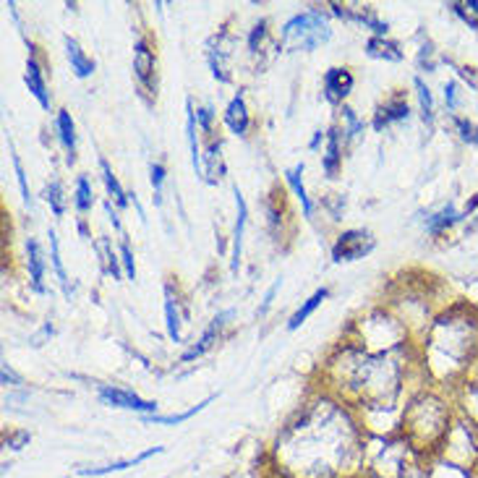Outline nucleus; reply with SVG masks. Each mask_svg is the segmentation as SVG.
I'll return each mask as SVG.
<instances>
[{
  "instance_id": "obj_39",
  "label": "nucleus",
  "mask_w": 478,
  "mask_h": 478,
  "mask_svg": "<svg viewBox=\"0 0 478 478\" xmlns=\"http://www.w3.org/2000/svg\"><path fill=\"white\" fill-rule=\"evenodd\" d=\"M455 89H458V84H455V81H450V84L444 86V102H447V107H450V110H455V105H458V100H455Z\"/></svg>"
},
{
  "instance_id": "obj_28",
  "label": "nucleus",
  "mask_w": 478,
  "mask_h": 478,
  "mask_svg": "<svg viewBox=\"0 0 478 478\" xmlns=\"http://www.w3.org/2000/svg\"><path fill=\"white\" fill-rule=\"evenodd\" d=\"M416 89H418V102H421V118L423 123H434V100H431L429 86L423 84V78H416Z\"/></svg>"
},
{
  "instance_id": "obj_9",
  "label": "nucleus",
  "mask_w": 478,
  "mask_h": 478,
  "mask_svg": "<svg viewBox=\"0 0 478 478\" xmlns=\"http://www.w3.org/2000/svg\"><path fill=\"white\" fill-rule=\"evenodd\" d=\"M332 13L335 16H343V19H353L358 21V24H364V27H369L376 34V37H384L387 34V21L376 19V13H374L371 8H364V11H350V8H343V6H337V3H332Z\"/></svg>"
},
{
  "instance_id": "obj_43",
  "label": "nucleus",
  "mask_w": 478,
  "mask_h": 478,
  "mask_svg": "<svg viewBox=\"0 0 478 478\" xmlns=\"http://www.w3.org/2000/svg\"><path fill=\"white\" fill-rule=\"evenodd\" d=\"M319 142H322V131H316V136L311 139V144H308V146H311V149H316V146H319Z\"/></svg>"
},
{
  "instance_id": "obj_20",
  "label": "nucleus",
  "mask_w": 478,
  "mask_h": 478,
  "mask_svg": "<svg viewBox=\"0 0 478 478\" xmlns=\"http://www.w3.org/2000/svg\"><path fill=\"white\" fill-rule=\"evenodd\" d=\"M366 53L376 60H402V50L384 37H371L366 42Z\"/></svg>"
},
{
  "instance_id": "obj_37",
  "label": "nucleus",
  "mask_w": 478,
  "mask_h": 478,
  "mask_svg": "<svg viewBox=\"0 0 478 478\" xmlns=\"http://www.w3.org/2000/svg\"><path fill=\"white\" fill-rule=\"evenodd\" d=\"M212 107H201L199 113H196V123L201 125V128H204V131H210L212 128Z\"/></svg>"
},
{
  "instance_id": "obj_15",
  "label": "nucleus",
  "mask_w": 478,
  "mask_h": 478,
  "mask_svg": "<svg viewBox=\"0 0 478 478\" xmlns=\"http://www.w3.org/2000/svg\"><path fill=\"white\" fill-rule=\"evenodd\" d=\"M63 42H66V55H68V60H71L74 74H76L78 78L92 76V74H95V60L84 55V50L78 48V42L74 37H63Z\"/></svg>"
},
{
  "instance_id": "obj_30",
  "label": "nucleus",
  "mask_w": 478,
  "mask_h": 478,
  "mask_svg": "<svg viewBox=\"0 0 478 478\" xmlns=\"http://www.w3.org/2000/svg\"><path fill=\"white\" fill-rule=\"evenodd\" d=\"M149 178H152V189H154V204L160 207V204H163L165 165H163V163H152V168H149Z\"/></svg>"
},
{
  "instance_id": "obj_5",
  "label": "nucleus",
  "mask_w": 478,
  "mask_h": 478,
  "mask_svg": "<svg viewBox=\"0 0 478 478\" xmlns=\"http://www.w3.org/2000/svg\"><path fill=\"white\" fill-rule=\"evenodd\" d=\"M230 316H233V311H222V314L214 316V319H212V325L204 329V335H201L199 343L193 345V348H189V350L183 353V361H193V358H199V355L207 353L212 345L217 343V335H220V329L225 327V322H228Z\"/></svg>"
},
{
  "instance_id": "obj_34",
  "label": "nucleus",
  "mask_w": 478,
  "mask_h": 478,
  "mask_svg": "<svg viewBox=\"0 0 478 478\" xmlns=\"http://www.w3.org/2000/svg\"><path fill=\"white\" fill-rule=\"evenodd\" d=\"M121 259H123L125 278L136 280V264H134V254H131V246H128V240H123V243H121Z\"/></svg>"
},
{
  "instance_id": "obj_35",
  "label": "nucleus",
  "mask_w": 478,
  "mask_h": 478,
  "mask_svg": "<svg viewBox=\"0 0 478 478\" xmlns=\"http://www.w3.org/2000/svg\"><path fill=\"white\" fill-rule=\"evenodd\" d=\"M455 125L460 128V136H463V142H470V144H478V128L470 121H463V118H455Z\"/></svg>"
},
{
  "instance_id": "obj_27",
  "label": "nucleus",
  "mask_w": 478,
  "mask_h": 478,
  "mask_svg": "<svg viewBox=\"0 0 478 478\" xmlns=\"http://www.w3.org/2000/svg\"><path fill=\"white\" fill-rule=\"evenodd\" d=\"M463 217H465V214H458V212H455V207H452V204H447V207H444L439 214H434V217L426 222V228H429L431 233H439V230L450 228V225H455V222L463 220Z\"/></svg>"
},
{
  "instance_id": "obj_21",
  "label": "nucleus",
  "mask_w": 478,
  "mask_h": 478,
  "mask_svg": "<svg viewBox=\"0 0 478 478\" xmlns=\"http://www.w3.org/2000/svg\"><path fill=\"white\" fill-rule=\"evenodd\" d=\"M48 238H50V259H53V267H55L57 282H60V287H63V293H66V298H71V296H74V285L68 282V275H66V269H63V259H60V249H57V235H55V230H50Z\"/></svg>"
},
{
  "instance_id": "obj_32",
  "label": "nucleus",
  "mask_w": 478,
  "mask_h": 478,
  "mask_svg": "<svg viewBox=\"0 0 478 478\" xmlns=\"http://www.w3.org/2000/svg\"><path fill=\"white\" fill-rule=\"evenodd\" d=\"M100 249L105 251V259H107V272L113 275V280H121V267H118V259H115V254L110 251V240L102 238L100 240Z\"/></svg>"
},
{
  "instance_id": "obj_26",
  "label": "nucleus",
  "mask_w": 478,
  "mask_h": 478,
  "mask_svg": "<svg viewBox=\"0 0 478 478\" xmlns=\"http://www.w3.org/2000/svg\"><path fill=\"white\" fill-rule=\"evenodd\" d=\"M74 204H76V210L81 212V214H86V212L92 210V204H95L92 183H89V178H86V175H78V181H76V199H74Z\"/></svg>"
},
{
  "instance_id": "obj_41",
  "label": "nucleus",
  "mask_w": 478,
  "mask_h": 478,
  "mask_svg": "<svg viewBox=\"0 0 478 478\" xmlns=\"http://www.w3.org/2000/svg\"><path fill=\"white\" fill-rule=\"evenodd\" d=\"M105 212H107V217H110V222H113V228L121 230V220H118V212L113 210V201H105Z\"/></svg>"
},
{
  "instance_id": "obj_12",
  "label": "nucleus",
  "mask_w": 478,
  "mask_h": 478,
  "mask_svg": "<svg viewBox=\"0 0 478 478\" xmlns=\"http://www.w3.org/2000/svg\"><path fill=\"white\" fill-rule=\"evenodd\" d=\"M134 71H136V78L142 81L146 89H152V71H154V55L149 45L139 39L136 42V50H134Z\"/></svg>"
},
{
  "instance_id": "obj_19",
  "label": "nucleus",
  "mask_w": 478,
  "mask_h": 478,
  "mask_svg": "<svg viewBox=\"0 0 478 478\" xmlns=\"http://www.w3.org/2000/svg\"><path fill=\"white\" fill-rule=\"evenodd\" d=\"M163 447H152V450L142 452V455H136L134 460H118V463H110L105 468H84L81 470V476H105V473H113V470H125V468H134L139 463H144L146 458H152V455H160Z\"/></svg>"
},
{
  "instance_id": "obj_6",
  "label": "nucleus",
  "mask_w": 478,
  "mask_h": 478,
  "mask_svg": "<svg viewBox=\"0 0 478 478\" xmlns=\"http://www.w3.org/2000/svg\"><path fill=\"white\" fill-rule=\"evenodd\" d=\"M24 81H27L29 92L37 97V102L45 110H50V95H48V84H45V76H42V68H39L37 57H34V53H29V60H27V76H24Z\"/></svg>"
},
{
  "instance_id": "obj_29",
  "label": "nucleus",
  "mask_w": 478,
  "mask_h": 478,
  "mask_svg": "<svg viewBox=\"0 0 478 478\" xmlns=\"http://www.w3.org/2000/svg\"><path fill=\"white\" fill-rule=\"evenodd\" d=\"M450 8L455 11L470 29H476L478 32V3L476 0H468V3H452Z\"/></svg>"
},
{
  "instance_id": "obj_7",
  "label": "nucleus",
  "mask_w": 478,
  "mask_h": 478,
  "mask_svg": "<svg viewBox=\"0 0 478 478\" xmlns=\"http://www.w3.org/2000/svg\"><path fill=\"white\" fill-rule=\"evenodd\" d=\"M186 139H189V149H191V163H193V170H196V178L210 183L207 172H204V165H201V149H199V139H196V113H193L191 107V100L186 102Z\"/></svg>"
},
{
  "instance_id": "obj_24",
  "label": "nucleus",
  "mask_w": 478,
  "mask_h": 478,
  "mask_svg": "<svg viewBox=\"0 0 478 478\" xmlns=\"http://www.w3.org/2000/svg\"><path fill=\"white\" fill-rule=\"evenodd\" d=\"M212 400H217V395H210V397H204L199 405H193V408H189V411H183V413H175V416H146V421L165 423V426H172V423H183V421H189L191 416H196V413L204 411V408H207Z\"/></svg>"
},
{
  "instance_id": "obj_33",
  "label": "nucleus",
  "mask_w": 478,
  "mask_h": 478,
  "mask_svg": "<svg viewBox=\"0 0 478 478\" xmlns=\"http://www.w3.org/2000/svg\"><path fill=\"white\" fill-rule=\"evenodd\" d=\"M343 115H345V121H348V131H345V134H348V139H355V136L364 131V121H358L350 107H343Z\"/></svg>"
},
{
  "instance_id": "obj_17",
  "label": "nucleus",
  "mask_w": 478,
  "mask_h": 478,
  "mask_svg": "<svg viewBox=\"0 0 478 478\" xmlns=\"http://www.w3.org/2000/svg\"><path fill=\"white\" fill-rule=\"evenodd\" d=\"M340 160H343V154H340V131L332 128L329 134H327V154L325 160H322V168L329 178H337V172H340Z\"/></svg>"
},
{
  "instance_id": "obj_42",
  "label": "nucleus",
  "mask_w": 478,
  "mask_h": 478,
  "mask_svg": "<svg viewBox=\"0 0 478 478\" xmlns=\"http://www.w3.org/2000/svg\"><path fill=\"white\" fill-rule=\"evenodd\" d=\"M29 439V434L27 431H21L19 437H13V439H11V444H13V450H21V444H24V442Z\"/></svg>"
},
{
  "instance_id": "obj_36",
  "label": "nucleus",
  "mask_w": 478,
  "mask_h": 478,
  "mask_svg": "<svg viewBox=\"0 0 478 478\" xmlns=\"http://www.w3.org/2000/svg\"><path fill=\"white\" fill-rule=\"evenodd\" d=\"M267 21H259L257 27H254V32H251V37H249V48H251V53H257V42L261 37H264V32H267Z\"/></svg>"
},
{
  "instance_id": "obj_16",
  "label": "nucleus",
  "mask_w": 478,
  "mask_h": 478,
  "mask_svg": "<svg viewBox=\"0 0 478 478\" xmlns=\"http://www.w3.org/2000/svg\"><path fill=\"white\" fill-rule=\"evenodd\" d=\"M327 298H329V287H319V290H316L314 296L306 298V301H303V306H301V308L296 311V314L290 316V322H287V329H290V332H296L298 327L303 325V322H306L308 316L314 314L316 308H319L322 303H325Z\"/></svg>"
},
{
  "instance_id": "obj_22",
  "label": "nucleus",
  "mask_w": 478,
  "mask_h": 478,
  "mask_svg": "<svg viewBox=\"0 0 478 478\" xmlns=\"http://www.w3.org/2000/svg\"><path fill=\"white\" fill-rule=\"evenodd\" d=\"M100 172H102V183H105V189H107V196L123 210L125 204H128V193L121 189V183H118V178L113 175V170H110V165H107L105 160H100Z\"/></svg>"
},
{
  "instance_id": "obj_14",
  "label": "nucleus",
  "mask_w": 478,
  "mask_h": 478,
  "mask_svg": "<svg viewBox=\"0 0 478 478\" xmlns=\"http://www.w3.org/2000/svg\"><path fill=\"white\" fill-rule=\"evenodd\" d=\"M57 136H60V144L66 146V163L74 165L76 163V131H74V121H71V113L68 110H60L57 113Z\"/></svg>"
},
{
  "instance_id": "obj_31",
  "label": "nucleus",
  "mask_w": 478,
  "mask_h": 478,
  "mask_svg": "<svg viewBox=\"0 0 478 478\" xmlns=\"http://www.w3.org/2000/svg\"><path fill=\"white\" fill-rule=\"evenodd\" d=\"M13 170H16V181H19V189H21V199L27 201V204H32V193H29L27 172H24V168H21V160H19V154H16V152H13Z\"/></svg>"
},
{
  "instance_id": "obj_10",
  "label": "nucleus",
  "mask_w": 478,
  "mask_h": 478,
  "mask_svg": "<svg viewBox=\"0 0 478 478\" xmlns=\"http://www.w3.org/2000/svg\"><path fill=\"white\" fill-rule=\"evenodd\" d=\"M27 257H29V278H32V287L37 290V293H48V287H45V259H42V249H39V243L34 238L27 240Z\"/></svg>"
},
{
  "instance_id": "obj_23",
  "label": "nucleus",
  "mask_w": 478,
  "mask_h": 478,
  "mask_svg": "<svg viewBox=\"0 0 478 478\" xmlns=\"http://www.w3.org/2000/svg\"><path fill=\"white\" fill-rule=\"evenodd\" d=\"M165 325H168V335L172 343H181V316H178V306L170 290H165Z\"/></svg>"
},
{
  "instance_id": "obj_8",
  "label": "nucleus",
  "mask_w": 478,
  "mask_h": 478,
  "mask_svg": "<svg viewBox=\"0 0 478 478\" xmlns=\"http://www.w3.org/2000/svg\"><path fill=\"white\" fill-rule=\"evenodd\" d=\"M235 193V207H238V220H235V228H233V272H238L240 267V254H243V230H246V217H249V210H246V199L240 196L238 186L233 189Z\"/></svg>"
},
{
  "instance_id": "obj_13",
  "label": "nucleus",
  "mask_w": 478,
  "mask_h": 478,
  "mask_svg": "<svg viewBox=\"0 0 478 478\" xmlns=\"http://www.w3.org/2000/svg\"><path fill=\"white\" fill-rule=\"evenodd\" d=\"M225 123H228V128L233 134L238 136H243L249 131V113H246V102H243V95L240 92L230 100L228 110H225Z\"/></svg>"
},
{
  "instance_id": "obj_4",
  "label": "nucleus",
  "mask_w": 478,
  "mask_h": 478,
  "mask_svg": "<svg viewBox=\"0 0 478 478\" xmlns=\"http://www.w3.org/2000/svg\"><path fill=\"white\" fill-rule=\"evenodd\" d=\"M350 89H353V76H350V71H345V68H329L325 74L327 102L340 105L345 97L350 95Z\"/></svg>"
},
{
  "instance_id": "obj_11",
  "label": "nucleus",
  "mask_w": 478,
  "mask_h": 478,
  "mask_svg": "<svg viewBox=\"0 0 478 478\" xmlns=\"http://www.w3.org/2000/svg\"><path fill=\"white\" fill-rule=\"evenodd\" d=\"M408 115H411V107L405 102V97H395L390 100L384 107L376 110V118H374V128L376 131H382L387 123H392V121H408Z\"/></svg>"
},
{
  "instance_id": "obj_38",
  "label": "nucleus",
  "mask_w": 478,
  "mask_h": 478,
  "mask_svg": "<svg viewBox=\"0 0 478 478\" xmlns=\"http://www.w3.org/2000/svg\"><path fill=\"white\" fill-rule=\"evenodd\" d=\"M278 290H280V280H275V285L267 290V296H264V303H261V308H259V316L267 314V308L272 306V298H275V293H278Z\"/></svg>"
},
{
  "instance_id": "obj_18",
  "label": "nucleus",
  "mask_w": 478,
  "mask_h": 478,
  "mask_svg": "<svg viewBox=\"0 0 478 478\" xmlns=\"http://www.w3.org/2000/svg\"><path fill=\"white\" fill-rule=\"evenodd\" d=\"M285 181L290 183V189H293L296 196L301 199L303 214L311 217V214H314V204H311V199H308V193H306V186H303V163L296 165V168H290V170H285Z\"/></svg>"
},
{
  "instance_id": "obj_1",
  "label": "nucleus",
  "mask_w": 478,
  "mask_h": 478,
  "mask_svg": "<svg viewBox=\"0 0 478 478\" xmlns=\"http://www.w3.org/2000/svg\"><path fill=\"white\" fill-rule=\"evenodd\" d=\"M329 34L332 32L327 27L325 16L319 11H306L287 21L282 29V42H287L293 50H314L316 45L327 42Z\"/></svg>"
},
{
  "instance_id": "obj_3",
  "label": "nucleus",
  "mask_w": 478,
  "mask_h": 478,
  "mask_svg": "<svg viewBox=\"0 0 478 478\" xmlns=\"http://www.w3.org/2000/svg\"><path fill=\"white\" fill-rule=\"evenodd\" d=\"M100 400L105 402V405H113V408H125V411L146 413V416H154L157 408H160L154 400H142V397L136 392H131V390L110 387V384H100Z\"/></svg>"
},
{
  "instance_id": "obj_2",
  "label": "nucleus",
  "mask_w": 478,
  "mask_h": 478,
  "mask_svg": "<svg viewBox=\"0 0 478 478\" xmlns=\"http://www.w3.org/2000/svg\"><path fill=\"white\" fill-rule=\"evenodd\" d=\"M376 249V238L369 230H345L332 246V261H358Z\"/></svg>"
},
{
  "instance_id": "obj_25",
  "label": "nucleus",
  "mask_w": 478,
  "mask_h": 478,
  "mask_svg": "<svg viewBox=\"0 0 478 478\" xmlns=\"http://www.w3.org/2000/svg\"><path fill=\"white\" fill-rule=\"evenodd\" d=\"M45 199H48L50 210H53L55 217H63V214H66V196H63V186H60L57 178H53V181L48 183V189H45Z\"/></svg>"
},
{
  "instance_id": "obj_40",
  "label": "nucleus",
  "mask_w": 478,
  "mask_h": 478,
  "mask_svg": "<svg viewBox=\"0 0 478 478\" xmlns=\"http://www.w3.org/2000/svg\"><path fill=\"white\" fill-rule=\"evenodd\" d=\"M8 382H13V384H24L21 382V376H16V371L11 369L8 364H3V384H8Z\"/></svg>"
}]
</instances>
